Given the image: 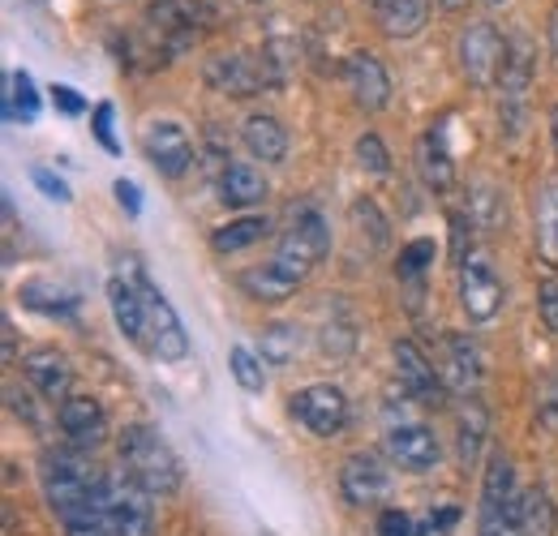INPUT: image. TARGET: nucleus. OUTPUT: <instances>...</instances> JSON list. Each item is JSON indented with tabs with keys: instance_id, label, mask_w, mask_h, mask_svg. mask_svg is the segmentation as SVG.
<instances>
[{
	"instance_id": "1",
	"label": "nucleus",
	"mask_w": 558,
	"mask_h": 536,
	"mask_svg": "<svg viewBox=\"0 0 558 536\" xmlns=\"http://www.w3.org/2000/svg\"><path fill=\"white\" fill-rule=\"evenodd\" d=\"M104 476L108 472L86 464L77 451H48L39 460V485H44V498L52 502V511L61 520L82 515V511H95L99 507V489H104Z\"/></svg>"
},
{
	"instance_id": "2",
	"label": "nucleus",
	"mask_w": 558,
	"mask_h": 536,
	"mask_svg": "<svg viewBox=\"0 0 558 536\" xmlns=\"http://www.w3.org/2000/svg\"><path fill=\"white\" fill-rule=\"evenodd\" d=\"M117 455H121V472L134 476L146 494L163 498V494L181 489V476H185L181 460L150 425H125L117 438Z\"/></svg>"
},
{
	"instance_id": "3",
	"label": "nucleus",
	"mask_w": 558,
	"mask_h": 536,
	"mask_svg": "<svg viewBox=\"0 0 558 536\" xmlns=\"http://www.w3.org/2000/svg\"><path fill=\"white\" fill-rule=\"evenodd\" d=\"M327 249H331V228H327V219H323L314 206H296V210H292V223L279 232L271 263H276L288 279L305 283V275L327 258Z\"/></svg>"
},
{
	"instance_id": "4",
	"label": "nucleus",
	"mask_w": 558,
	"mask_h": 536,
	"mask_svg": "<svg viewBox=\"0 0 558 536\" xmlns=\"http://www.w3.org/2000/svg\"><path fill=\"white\" fill-rule=\"evenodd\" d=\"M99 511L117 536H155V494H146L134 476L108 472L99 489Z\"/></svg>"
},
{
	"instance_id": "5",
	"label": "nucleus",
	"mask_w": 558,
	"mask_h": 536,
	"mask_svg": "<svg viewBox=\"0 0 558 536\" xmlns=\"http://www.w3.org/2000/svg\"><path fill=\"white\" fill-rule=\"evenodd\" d=\"M456 61H460V73L469 77V86L489 90L498 86L502 65H507V39L498 35L494 22H469L456 39Z\"/></svg>"
},
{
	"instance_id": "6",
	"label": "nucleus",
	"mask_w": 558,
	"mask_h": 536,
	"mask_svg": "<svg viewBox=\"0 0 558 536\" xmlns=\"http://www.w3.org/2000/svg\"><path fill=\"white\" fill-rule=\"evenodd\" d=\"M142 301H146V352L163 365H181L190 361V336L172 309V301L142 275Z\"/></svg>"
},
{
	"instance_id": "7",
	"label": "nucleus",
	"mask_w": 558,
	"mask_h": 536,
	"mask_svg": "<svg viewBox=\"0 0 558 536\" xmlns=\"http://www.w3.org/2000/svg\"><path fill=\"white\" fill-rule=\"evenodd\" d=\"M288 412L296 416V425H305L314 438H336V434H344V425H349V395L340 391V387H331V382H314V387H301L292 403H288Z\"/></svg>"
},
{
	"instance_id": "8",
	"label": "nucleus",
	"mask_w": 558,
	"mask_h": 536,
	"mask_svg": "<svg viewBox=\"0 0 558 536\" xmlns=\"http://www.w3.org/2000/svg\"><path fill=\"white\" fill-rule=\"evenodd\" d=\"M142 155L150 159V168H155L159 176L181 181V176L194 168L198 146H194V137H190L185 125H177V121H150L146 134H142Z\"/></svg>"
},
{
	"instance_id": "9",
	"label": "nucleus",
	"mask_w": 558,
	"mask_h": 536,
	"mask_svg": "<svg viewBox=\"0 0 558 536\" xmlns=\"http://www.w3.org/2000/svg\"><path fill=\"white\" fill-rule=\"evenodd\" d=\"M460 305L473 322H489L502 309V283L489 267L486 254H464L460 258Z\"/></svg>"
},
{
	"instance_id": "10",
	"label": "nucleus",
	"mask_w": 558,
	"mask_h": 536,
	"mask_svg": "<svg viewBox=\"0 0 558 536\" xmlns=\"http://www.w3.org/2000/svg\"><path fill=\"white\" fill-rule=\"evenodd\" d=\"M340 73H344V86L352 90V103L361 112H383L391 103V73H387V65L369 48L349 52Z\"/></svg>"
},
{
	"instance_id": "11",
	"label": "nucleus",
	"mask_w": 558,
	"mask_h": 536,
	"mask_svg": "<svg viewBox=\"0 0 558 536\" xmlns=\"http://www.w3.org/2000/svg\"><path fill=\"white\" fill-rule=\"evenodd\" d=\"M108 305L117 318V331L146 348V301H142V267L130 258V270H117L108 279Z\"/></svg>"
},
{
	"instance_id": "12",
	"label": "nucleus",
	"mask_w": 558,
	"mask_h": 536,
	"mask_svg": "<svg viewBox=\"0 0 558 536\" xmlns=\"http://www.w3.org/2000/svg\"><path fill=\"white\" fill-rule=\"evenodd\" d=\"M203 77H207L210 90L232 95V99H250V95H263V86H271L263 61H254V57H245V52L210 57L207 69H203Z\"/></svg>"
},
{
	"instance_id": "13",
	"label": "nucleus",
	"mask_w": 558,
	"mask_h": 536,
	"mask_svg": "<svg viewBox=\"0 0 558 536\" xmlns=\"http://www.w3.org/2000/svg\"><path fill=\"white\" fill-rule=\"evenodd\" d=\"M340 494H344L349 507H378V502L391 498V472L383 468L378 455L356 451L340 468Z\"/></svg>"
},
{
	"instance_id": "14",
	"label": "nucleus",
	"mask_w": 558,
	"mask_h": 536,
	"mask_svg": "<svg viewBox=\"0 0 558 536\" xmlns=\"http://www.w3.org/2000/svg\"><path fill=\"white\" fill-rule=\"evenodd\" d=\"M396 374H400V387H404V395L417 403H429V407H438L442 395H447V382L438 378V369H434V361L421 352L413 339H396Z\"/></svg>"
},
{
	"instance_id": "15",
	"label": "nucleus",
	"mask_w": 558,
	"mask_h": 536,
	"mask_svg": "<svg viewBox=\"0 0 558 536\" xmlns=\"http://www.w3.org/2000/svg\"><path fill=\"white\" fill-rule=\"evenodd\" d=\"M198 17H203V4L198 0H155L150 13H146L150 31L163 39L168 52H181V48H190L203 35Z\"/></svg>"
},
{
	"instance_id": "16",
	"label": "nucleus",
	"mask_w": 558,
	"mask_h": 536,
	"mask_svg": "<svg viewBox=\"0 0 558 536\" xmlns=\"http://www.w3.org/2000/svg\"><path fill=\"white\" fill-rule=\"evenodd\" d=\"M57 425L70 438L73 451H90V447H99L108 438V412H104V403L95 400V395H70V400H61Z\"/></svg>"
},
{
	"instance_id": "17",
	"label": "nucleus",
	"mask_w": 558,
	"mask_h": 536,
	"mask_svg": "<svg viewBox=\"0 0 558 536\" xmlns=\"http://www.w3.org/2000/svg\"><path fill=\"white\" fill-rule=\"evenodd\" d=\"M387 455L409 472H429L438 468L442 447L425 425H391L387 429Z\"/></svg>"
},
{
	"instance_id": "18",
	"label": "nucleus",
	"mask_w": 558,
	"mask_h": 536,
	"mask_svg": "<svg viewBox=\"0 0 558 536\" xmlns=\"http://www.w3.org/2000/svg\"><path fill=\"white\" fill-rule=\"evenodd\" d=\"M31 387L44 395L48 403L57 400H70V387H73V369H70V356L57 352V348H35L26 361H22Z\"/></svg>"
},
{
	"instance_id": "19",
	"label": "nucleus",
	"mask_w": 558,
	"mask_h": 536,
	"mask_svg": "<svg viewBox=\"0 0 558 536\" xmlns=\"http://www.w3.org/2000/svg\"><path fill=\"white\" fill-rule=\"evenodd\" d=\"M417 172L434 194H447V190L456 185V163H451V150H447V125H442V121H438L429 134H421Z\"/></svg>"
},
{
	"instance_id": "20",
	"label": "nucleus",
	"mask_w": 558,
	"mask_h": 536,
	"mask_svg": "<svg viewBox=\"0 0 558 536\" xmlns=\"http://www.w3.org/2000/svg\"><path fill=\"white\" fill-rule=\"evenodd\" d=\"M267 194H271V185H267L263 168H254L245 159H236V163H228L219 172V202L232 206V210H250V206H258Z\"/></svg>"
},
{
	"instance_id": "21",
	"label": "nucleus",
	"mask_w": 558,
	"mask_h": 536,
	"mask_svg": "<svg viewBox=\"0 0 558 536\" xmlns=\"http://www.w3.org/2000/svg\"><path fill=\"white\" fill-rule=\"evenodd\" d=\"M241 142H245V150H250L254 159H263V163H283V159H288V130L279 125V117H271V112L245 117Z\"/></svg>"
},
{
	"instance_id": "22",
	"label": "nucleus",
	"mask_w": 558,
	"mask_h": 536,
	"mask_svg": "<svg viewBox=\"0 0 558 536\" xmlns=\"http://www.w3.org/2000/svg\"><path fill=\"white\" fill-rule=\"evenodd\" d=\"M442 356H447V387H456V391H477V382H482V348L473 343L469 336H447L442 339Z\"/></svg>"
},
{
	"instance_id": "23",
	"label": "nucleus",
	"mask_w": 558,
	"mask_h": 536,
	"mask_svg": "<svg viewBox=\"0 0 558 536\" xmlns=\"http://www.w3.org/2000/svg\"><path fill=\"white\" fill-rule=\"evenodd\" d=\"M383 35L391 39H413L429 22V0H369Z\"/></svg>"
},
{
	"instance_id": "24",
	"label": "nucleus",
	"mask_w": 558,
	"mask_h": 536,
	"mask_svg": "<svg viewBox=\"0 0 558 536\" xmlns=\"http://www.w3.org/2000/svg\"><path fill=\"white\" fill-rule=\"evenodd\" d=\"M486 434H489L486 403L477 400V395H469V400L460 403V412H456V442H460V464H464V468H473V464L482 460Z\"/></svg>"
},
{
	"instance_id": "25",
	"label": "nucleus",
	"mask_w": 558,
	"mask_h": 536,
	"mask_svg": "<svg viewBox=\"0 0 558 536\" xmlns=\"http://www.w3.org/2000/svg\"><path fill=\"white\" fill-rule=\"evenodd\" d=\"M17 296H22V305H26V309L48 314V318H70L73 309H77V301H82L73 288L52 283V279H26V283L17 288Z\"/></svg>"
},
{
	"instance_id": "26",
	"label": "nucleus",
	"mask_w": 558,
	"mask_h": 536,
	"mask_svg": "<svg viewBox=\"0 0 558 536\" xmlns=\"http://www.w3.org/2000/svg\"><path fill=\"white\" fill-rule=\"evenodd\" d=\"M39 90H35V77L26 69H13L4 77V121L9 125H35L39 121Z\"/></svg>"
},
{
	"instance_id": "27",
	"label": "nucleus",
	"mask_w": 558,
	"mask_h": 536,
	"mask_svg": "<svg viewBox=\"0 0 558 536\" xmlns=\"http://www.w3.org/2000/svg\"><path fill=\"white\" fill-rule=\"evenodd\" d=\"M520 489H515V468L507 451H489L486 468H482V507H515Z\"/></svg>"
},
{
	"instance_id": "28",
	"label": "nucleus",
	"mask_w": 558,
	"mask_h": 536,
	"mask_svg": "<svg viewBox=\"0 0 558 536\" xmlns=\"http://www.w3.org/2000/svg\"><path fill=\"white\" fill-rule=\"evenodd\" d=\"M263 236H271V219L267 215H241V219L210 232V249L215 254H241V249L258 245Z\"/></svg>"
},
{
	"instance_id": "29",
	"label": "nucleus",
	"mask_w": 558,
	"mask_h": 536,
	"mask_svg": "<svg viewBox=\"0 0 558 536\" xmlns=\"http://www.w3.org/2000/svg\"><path fill=\"white\" fill-rule=\"evenodd\" d=\"M537 254L546 267L558 270V172L542 181L537 194Z\"/></svg>"
},
{
	"instance_id": "30",
	"label": "nucleus",
	"mask_w": 558,
	"mask_h": 536,
	"mask_svg": "<svg viewBox=\"0 0 558 536\" xmlns=\"http://www.w3.org/2000/svg\"><path fill=\"white\" fill-rule=\"evenodd\" d=\"M236 288L250 296V301H263V305H279V301H288L292 292H296V279H288L276 263H263V267L245 270L241 279H236Z\"/></svg>"
},
{
	"instance_id": "31",
	"label": "nucleus",
	"mask_w": 558,
	"mask_h": 536,
	"mask_svg": "<svg viewBox=\"0 0 558 536\" xmlns=\"http://www.w3.org/2000/svg\"><path fill=\"white\" fill-rule=\"evenodd\" d=\"M520 536H555V502L546 489H520Z\"/></svg>"
},
{
	"instance_id": "32",
	"label": "nucleus",
	"mask_w": 558,
	"mask_h": 536,
	"mask_svg": "<svg viewBox=\"0 0 558 536\" xmlns=\"http://www.w3.org/2000/svg\"><path fill=\"white\" fill-rule=\"evenodd\" d=\"M296 352H301V327H292V322H271V327H263V336H258V356H263L267 365L283 369Z\"/></svg>"
},
{
	"instance_id": "33",
	"label": "nucleus",
	"mask_w": 558,
	"mask_h": 536,
	"mask_svg": "<svg viewBox=\"0 0 558 536\" xmlns=\"http://www.w3.org/2000/svg\"><path fill=\"white\" fill-rule=\"evenodd\" d=\"M228 369H232V378L241 382V391H250V395H258V391L267 387V361H263L254 348H245V343H236V348L228 352Z\"/></svg>"
},
{
	"instance_id": "34",
	"label": "nucleus",
	"mask_w": 558,
	"mask_h": 536,
	"mask_svg": "<svg viewBox=\"0 0 558 536\" xmlns=\"http://www.w3.org/2000/svg\"><path fill=\"white\" fill-rule=\"evenodd\" d=\"M477 536H520V502L515 507H477Z\"/></svg>"
},
{
	"instance_id": "35",
	"label": "nucleus",
	"mask_w": 558,
	"mask_h": 536,
	"mask_svg": "<svg viewBox=\"0 0 558 536\" xmlns=\"http://www.w3.org/2000/svg\"><path fill=\"white\" fill-rule=\"evenodd\" d=\"M356 163H361V172H369V176H387V172H391V150H387V142L378 134H361L356 137Z\"/></svg>"
},
{
	"instance_id": "36",
	"label": "nucleus",
	"mask_w": 558,
	"mask_h": 536,
	"mask_svg": "<svg viewBox=\"0 0 558 536\" xmlns=\"http://www.w3.org/2000/svg\"><path fill=\"white\" fill-rule=\"evenodd\" d=\"M438 258V245L429 241V236H417V241H409L404 249H400V263H396V270L404 275V279H421L425 270H429V263Z\"/></svg>"
},
{
	"instance_id": "37",
	"label": "nucleus",
	"mask_w": 558,
	"mask_h": 536,
	"mask_svg": "<svg viewBox=\"0 0 558 536\" xmlns=\"http://www.w3.org/2000/svg\"><path fill=\"white\" fill-rule=\"evenodd\" d=\"M374 533L378 536H417V524H413L409 511H400V507H383L378 520H374Z\"/></svg>"
},
{
	"instance_id": "38",
	"label": "nucleus",
	"mask_w": 558,
	"mask_h": 536,
	"mask_svg": "<svg viewBox=\"0 0 558 536\" xmlns=\"http://www.w3.org/2000/svg\"><path fill=\"white\" fill-rule=\"evenodd\" d=\"M61 524H65L70 536H117L99 507H95V511H82V515H70V520H61Z\"/></svg>"
},
{
	"instance_id": "39",
	"label": "nucleus",
	"mask_w": 558,
	"mask_h": 536,
	"mask_svg": "<svg viewBox=\"0 0 558 536\" xmlns=\"http://www.w3.org/2000/svg\"><path fill=\"white\" fill-rule=\"evenodd\" d=\"M112 103H95V112H90V130L99 137V146L108 150V155H121V142H117V130H112Z\"/></svg>"
},
{
	"instance_id": "40",
	"label": "nucleus",
	"mask_w": 558,
	"mask_h": 536,
	"mask_svg": "<svg viewBox=\"0 0 558 536\" xmlns=\"http://www.w3.org/2000/svg\"><path fill=\"white\" fill-rule=\"evenodd\" d=\"M537 425L546 429V434H558V378H550L542 391H537Z\"/></svg>"
},
{
	"instance_id": "41",
	"label": "nucleus",
	"mask_w": 558,
	"mask_h": 536,
	"mask_svg": "<svg viewBox=\"0 0 558 536\" xmlns=\"http://www.w3.org/2000/svg\"><path fill=\"white\" fill-rule=\"evenodd\" d=\"M352 219H356V223H369V241H374V245H387V219L378 215L374 202L369 198L352 202Z\"/></svg>"
},
{
	"instance_id": "42",
	"label": "nucleus",
	"mask_w": 558,
	"mask_h": 536,
	"mask_svg": "<svg viewBox=\"0 0 558 536\" xmlns=\"http://www.w3.org/2000/svg\"><path fill=\"white\" fill-rule=\"evenodd\" d=\"M31 181L39 185V194H44V198L61 202V206H65V202L73 198V194H70V185H65V181H61V176H57L52 168H31Z\"/></svg>"
},
{
	"instance_id": "43",
	"label": "nucleus",
	"mask_w": 558,
	"mask_h": 536,
	"mask_svg": "<svg viewBox=\"0 0 558 536\" xmlns=\"http://www.w3.org/2000/svg\"><path fill=\"white\" fill-rule=\"evenodd\" d=\"M537 314H542L546 331L558 336V279H546V283L537 288Z\"/></svg>"
},
{
	"instance_id": "44",
	"label": "nucleus",
	"mask_w": 558,
	"mask_h": 536,
	"mask_svg": "<svg viewBox=\"0 0 558 536\" xmlns=\"http://www.w3.org/2000/svg\"><path fill=\"white\" fill-rule=\"evenodd\" d=\"M48 99H52V108H57L61 117H82V112H86V99H82L73 86H65V82H57V86L48 90Z\"/></svg>"
},
{
	"instance_id": "45",
	"label": "nucleus",
	"mask_w": 558,
	"mask_h": 536,
	"mask_svg": "<svg viewBox=\"0 0 558 536\" xmlns=\"http://www.w3.org/2000/svg\"><path fill=\"white\" fill-rule=\"evenodd\" d=\"M112 194H117V202H121V210H130V215H142V190L134 185V181H117L112 185Z\"/></svg>"
},
{
	"instance_id": "46",
	"label": "nucleus",
	"mask_w": 558,
	"mask_h": 536,
	"mask_svg": "<svg viewBox=\"0 0 558 536\" xmlns=\"http://www.w3.org/2000/svg\"><path fill=\"white\" fill-rule=\"evenodd\" d=\"M546 48H550V61L558 65V0L550 4V17H546Z\"/></svg>"
},
{
	"instance_id": "47",
	"label": "nucleus",
	"mask_w": 558,
	"mask_h": 536,
	"mask_svg": "<svg viewBox=\"0 0 558 536\" xmlns=\"http://www.w3.org/2000/svg\"><path fill=\"white\" fill-rule=\"evenodd\" d=\"M0 331H4V365H13V361H17V343H13V322L4 318V322H0Z\"/></svg>"
},
{
	"instance_id": "48",
	"label": "nucleus",
	"mask_w": 558,
	"mask_h": 536,
	"mask_svg": "<svg viewBox=\"0 0 558 536\" xmlns=\"http://www.w3.org/2000/svg\"><path fill=\"white\" fill-rule=\"evenodd\" d=\"M550 142H555V155H558V103L550 108Z\"/></svg>"
},
{
	"instance_id": "49",
	"label": "nucleus",
	"mask_w": 558,
	"mask_h": 536,
	"mask_svg": "<svg viewBox=\"0 0 558 536\" xmlns=\"http://www.w3.org/2000/svg\"><path fill=\"white\" fill-rule=\"evenodd\" d=\"M447 13H460V9H469V0H438Z\"/></svg>"
},
{
	"instance_id": "50",
	"label": "nucleus",
	"mask_w": 558,
	"mask_h": 536,
	"mask_svg": "<svg viewBox=\"0 0 558 536\" xmlns=\"http://www.w3.org/2000/svg\"><path fill=\"white\" fill-rule=\"evenodd\" d=\"M486 4H507V0H486Z\"/></svg>"
},
{
	"instance_id": "51",
	"label": "nucleus",
	"mask_w": 558,
	"mask_h": 536,
	"mask_svg": "<svg viewBox=\"0 0 558 536\" xmlns=\"http://www.w3.org/2000/svg\"><path fill=\"white\" fill-rule=\"evenodd\" d=\"M250 4H267V0H250Z\"/></svg>"
}]
</instances>
